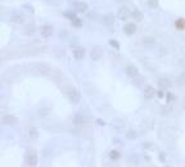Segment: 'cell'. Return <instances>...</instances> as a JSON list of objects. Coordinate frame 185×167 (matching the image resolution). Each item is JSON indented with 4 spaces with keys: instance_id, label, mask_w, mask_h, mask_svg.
<instances>
[{
    "instance_id": "11",
    "label": "cell",
    "mask_w": 185,
    "mask_h": 167,
    "mask_svg": "<svg viewBox=\"0 0 185 167\" xmlns=\"http://www.w3.org/2000/svg\"><path fill=\"white\" fill-rule=\"evenodd\" d=\"M156 95V90L153 86H147L144 89V98L145 99H152V98Z\"/></svg>"
},
{
    "instance_id": "25",
    "label": "cell",
    "mask_w": 185,
    "mask_h": 167,
    "mask_svg": "<svg viewBox=\"0 0 185 167\" xmlns=\"http://www.w3.org/2000/svg\"><path fill=\"white\" fill-rule=\"evenodd\" d=\"M120 157H121V154H120L118 151H116V149H113V151H111V152H109V158H111V160L117 161Z\"/></svg>"
},
{
    "instance_id": "38",
    "label": "cell",
    "mask_w": 185,
    "mask_h": 167,
    "mask_svg": "<svg viewBox=\"0 0 185 167\" xmlns=\"http://www.w3.org/2000/svg\"><path fill=\"white\" fill-rule=\"evenodd\" d=\"M143 148H149V144H148V143H147V144L144 143V144H143Z\"/></svg>"
},
{
    "instance_id": "17",
    "label": "cell",
    "mask_w": 185,
    "mask_h": 167,
    "mask_svg": "<svg viewBox=\"0 0 185 167\" xmlns=\"http://www.w3.org/2000/svg\"><path fill=\"white\" fill-rule=\"evenodd\" d=\"M131 16H132V18H134L135 21H141V19H143V13L137 9V8H135V9L132 10Z\"/></svg>"
},
{
    "instance_id": "16",
    "label": "cell",
    "mask_w": 185,
    "mask_h": 167,
    "mask_svg": "<svg viewBox=\"0 0 185 167\" xmlns=\"http://www.w3.org/2000/svg\"><path fill=\"white\" fill-rule=\"evenodd\" d=\"M175 27L178 30H185V18L180 17V18L176 19L175 21Z\"/></svg>"
},
{
    "instance_id": "31",
    "label": "cell",
    "mask_w": 185,
    "mask_h": 167,
    "mask_svg": "<svg viewBox=\"0 0 185 167\" xmlns=\"http://www.w3.org/2000/svg\"><path fill=\"white\" fill-rule=\"evenodd\" d=\"M166 99H167V102H174L175 99H176V96L174 95L172 93H166Z\"/></svg>"
},
{
    "instance_id": "30",
    "label": "cell",
    "mask_w": 185,
    "mask_h": 167,
    "mask_svg": "<svg viewBox=\"0 0 185 167\" xmlns=\"http://www.w3.org/2000/svg\"><path fill=\"white\" fill-rule=\"evenodd\" d=\"M25 32H26V35H32L33 32H35V27H33L32 24H28L27 27H26L25 30Z\"/></svg>"
},
{
    "instance_id": "29",
    "label": "cell",
    "mask_w": 185,
    "mask_h": 167,
    "mask_svg": "<svg viewBox=\"0 0 185 167\" xmlns=\"http://www.w3.org/2000/svg\"><path fill=\"white\" fill-rule=\"evenodd\" d=\"M108 44L112 46V48H114L116 50H120V42L117 40H114V39H111L108 41Z\"/></svg>"
},
{
    "instance_id": "13",
    "label": "cell",
    "mask_w": 185,
    "mask_h": 167,
    "mask_svg": "<svg viewBox=\"0 0 185 167\" xmlns=\"http://www.w3.org/2000/svg\"><path fill=\"white\" fill-rule=\"evenodd\" d=\"M72 122H74L75 126H81V125H84V122H85L84 116L81 114V113H76V114L74 116V119H72Z\"/></svg>"
},
{
    "instance_id": "35",
    "label": "cell",
    "mask_w": 185,
    "mask_h": 167,
    "mask_svg": "<svg viewBox=\"0 0 185 167\" xmlns=\"http://www.w3.org/2000/svg\"><path fill=\"white\" fill-rule=\"evenodd\" d=\"M160 160H161V162H165V153H160Z\"/></svg>"
},
{
    "instance_id": "37",
    "label": "cell",
    "mask_w": 185,
    "mask_h": 167,
    "mask_svg": "<svg viewBox=\"0 0 185 167\" xmlns=\"http://www.w3.org/2000/svg\"><path fill=\"white\" fill-rule=\"evenodd\" d=\"M158 96L162 98V96H163V93H162V91H158Z\"/></svg>"
},
{
    "instance_id": "9",
    "label": "cell",
    "mask_w": 185,
    "mask_h": 167,
    "mask_svg": "<svg viewBox=\"0 0 185 167\" xmlns=\"http://www.w3.org/2000/svg\"><path fill=\"white\" fill-rule=\"evenodd\" d=\"M123 32L126 33V35H129V36L134 35V33L136 32V24L135 23H126L123 26Z\"/></svg>"
},
{
    "instance_id": "39",
    "label": "cell",
    "mask_w": 185,
    "mask_h": 167,
    "mask_svg": "<svg viewBox=\"0 0 185 167\" xmlns=\"http://www.w3.org/2000/svg\"><path fill=\"white\" fill-rule=\"evenodd\" d=\"M166 167H167V166H166Z\"/></svg>"
},
{
    "instance_id": "15",
    "label": "cell",
    "mask_w": 185,
    "mask_h": 167,
    "mask_svg": "<svg viewBox=\"0 0 185 167\" xmlns=\"http://www.w3.org/2000/svg\"><path fill=\"white\" fill-rule=\"evenodd\" d=\"M141 41H143L144 45H148V46H152V45L156 44V39H154L153 36H144Z\"/></svg>"
},
{
    "instance_id": "34",
    "label": "cell",
    "mask_w": 185,
    "mask_h": 167,
    "mask_svg": "<svg viewBox=\"0 0 185 167\" xmlns=\"http://www.w3.org/2000/svg\"><path fill=\"white\" fill-rule=\"evenodd\" d=\"M59 36H61L62 39H66V36H67V32H66V31H61V33H59Z\"/></svg>"
},
{
    "instance_id": "20",
    "label": "cell",
    "mask_w": 185,
    "mask_h": 167,
    "mask_svg": "<svg viewBox=\"0 0 185 167\" xmlns=\"http://www.w3.org/2000/svg\"><path fill=\"white\" fill-rule=\"evenodd\" d=\"M129 162H130V165L132 166H139V157L136 156V154H131L130 158H129Z\"/></svg>"
},
{
    "instance_id": "5",
    "label": "cell",
    "mask_w": 185,
    "mask_h": 167,
    "mask_svg": "<svg viewBox=\"0 0 185 167\" xmlns=\"http://www.w3.org/2000/svg\"><path fill=\"white\" fill-rule=\"evenodd\" d=\"M125 73L129 77H136L139 75V68L134 66V64H129V66H126V68H125Z\"/></svg>"
},
{
    "instance_id": "1",
    "label": "cell",
    "mask_w": 185,
    "mask_h": 167,
    "mask_svg": "<svg viewBox=\"0 0 185 167\" xmlns=\"http://www.w3.org/2000/svg\"><path fill=\"white\" fill-rule=\"evenodd\" d=\"M26 163H27L28 166H32L35 167L37 165V154H36V151L35 149H28L27 153H26Z\"/></svg>"
},
{
    "instance_id": "12",
    "label": "cell",
    "mask_w": 185,
    "mask_h": 167,
    "mask_svg": "<svg viewBox=\"0 0 185 167\" xmlns=\"http://www.w3.org/2000/svg\"><path fill=\"white\" fill-rule=\"evenodd\" d=\"M158 86L161 89H169L171 86V81L166 77H161V79H158Z\"/></svg>"
},
{
    "instance_id": "2",
    "label": "cell",
    "mask_w": 185,
    "mask_h": 167,
    "mask_svg": "<svg viewBox=\"0 0 185 167\" xmlns=\"http://www.w3.org/2000/svg\"><path fill=\"white\" fill-rule=\"evenodd\" d=\"M9 19H10L12 23H16V24H22L25 22V17L19 10H13L10 13Z\"/></svg>"
},
{
    "instance_id": "18",
    "label": "cell",
    "mask_w": 185,
    "mask_h": 167,
    "mask_svg": "<svg viewBox=\"0 0 185 167\" xmlns=\"http://www.w3.org/2000/svg\"><path fill=\"white\" fill-rule=\"evenodd\" d=\"M51 154H53V148H51L50 145H46V147L42 149V157H44V158H49Z\"/></svg>"
},
{
    "instance_id": "8",
    "label": "cell",
    "mask_w": 185,
    "mask_h": 167,
    "mask_svg": "<svg viewBox=\"0 0 185 167\" xmlns=\"http://www.w3.org/2000/svg\"><path fill=\"white\" fill-rule=\"evenodd\" d=\"M72 55L76 61H82L85 57V49L84 48H76L72 50Z\"/></svg>"
},
{
    "instance_id": "4",
    "label": "cell",
    "mask_w": 185,
    "mask_h": 167,
    "mask_svg": "<svg viewBox=\"0 0 185 167\" xmlns=\"http://www.w3.org/2000/svg\"><path fill=\"white\" fill-rule=\"evenodd\" d=\"M117 17L121 21H125V19H127V18H130L131 17V12H130V9H129L127 7H121L118 9V12H117Z\"/></svg>"
},
{
    "instance_id": "28",
    "label": "cell",
    "mask_w": 185,
    "mask_h": 167,
    "mask_svg": "<svg viewBox=\"0 0 185 167\" xmlns=\"http://www.w3.org/2000/svg\"><path fill=\"white\" fill-rule=\"evenodd\" d=\"M71 22H72V24H74V27H76V28H81V27H82V21H81L79 17H76V18L74 21H71Z\"/></svg>"
},
{
    "instance_id": "21",
    "label": "cell",
    "mask_w": 185,
    "mask_h": 167,
    "mask_svg": "<svg viewBox=\"0 0 185 167\" xmlns=\"http://www.w3.org/2000/svg\"><path fill=\"white\" fill-rule=\"evenodd\" d=\"M63 17H66V18L71 19V21H74L77 16H76V13H75V12H72V10H64V12H63Z\"/></svg>"
},
{
    "instance_id": "32",
    "label": "cell",
    "mask_w": 185,
    "mask_h": 167,
    "mask_svg": "<svg viewBox=\"0 0 185 167\" xmlns=\"http://www.w3.org/2000/svg\"><path fill=\"white\" fill-rule=\"evenodd\" d=\"M179 84H180V85H184V84H185V73H183L181 76H180V79H179Z\"/></svg>"
},
{
    "instance_id": "36",
    "label": "cell",
    "mask_w": 185,
    "mask_h": 167,
    "mask_svg": "<svg viewBox=\"0 0 185 167\" xmlns=\"http://www.w3.org/2000/svg\"><path fill=\"white\" fill-rule=\"evenodd\" d=\"M25 8H26V9H28L30 12H33V8H30V5H27V4H26V5H23Z\"/></svg>"
},
{
    "instance_id": "23",
    "label": "cell",
    "mask_w": 185,
    "mask_h": 167,
    "mask_svg": "<svg viewBox=\"0 0 185 167\" xmlns=\"http://www.w3.org/2000/svg\"><path fill=\"white\" fill-rule=\"evenodd\" d=\"M76 9L79 12H81V13L86 12L88 10V4L86 3H77L76 4Z\"/></svg>"
},
{
    "instance_id": "24",
    "label": "cell",
    "mask_w": 185,
    "mask_h": 167,
    "mask_svg": "<svg viewBox=\"0 0 185 167\" xmlns=\"http://www.w3.org/2000/svg\"><path fill=\"white\" fill-rule=\"evenodd\" d=\"M136 138H137V134H136L135 130H129L126 132V139H129V140H135Z\"/></svg>"
},
{
    "instance_id": "7",
    "label": "cell",
    "mask_w": 185,
    "mask_h": 167,
    "mask_svg": "<svg viewBox=\"0 0 185 167\" xmlns=\"http://www.w3.org/2000/svg\"><path fill=\"white\" fill-rule=\"evenodd\" d=\"M53 31H54L53 26H50V24H44V26L41 27V36L44 37V39H49L51 35H53Z\"/></svg>"
},
{
    "instance_id": "27",
    "label": "cell",
    "mask_w": 185,
    "mask_h": 167,
    "mask_svg": "<svg viewBox=\"0 0 185 167\" xmlns=\"http://www.w3.org/2000/svg\"><path fill=\"white\" fill-rule=\"evenodd\" d=\"M147 5L150 9H156L158 8V0H147Z\"/></svg>"
},
{
    "instance_id": "6",
    "label": "cell",
    "mask_w": 185,
    "mask_h": 167,
    "mask_svg": "<svg viewBox=\"0 0 185 167\" xmlns=\"http://www.w3.org/2000/svg\"><path fill=\"white\" fill-rule=\"evenodd\" d=\"M90 57H91L93 61H99L102 57H103V49L100 48V46H94L91 53H90Z\"/></svg>"
},
{
    "instance_id": "10",
    "label": "cell",
    "mask_w": 185,
    "mask_h": 167,
    "mask_svg": "<svg viewBox=\"0 0 185 167\" xmlns=\"http://www.w3.org/2000/svg\"><path fill=\"white\" fill-rule=\"evenodd\" d=\"M3 123H4V125H8V126L16 125V123H17V117H16V116H12V114L4 116V117H3Z\"/></svg>"
},
{
    "instance_id": "22",
    "label": "cell",
    "mask_w": 185,
    "mask_h": 167,
    "mask_svg": "<svg viewBox=\"0 0 185 167\" xmlns=\"http://www.w3.org/2000/svg\"><path fill=\"white\" fill-rule=\"evenodd\" d=\"M28 135H30V138H32V139H37V138H39V131H37V128H36V127H30Z\"/></svg>"
},
{
    "instance_id": "19",
    "label": "cell",
    "mask_w": 185,
    "mask_h": 167,
    "mask_svg": "<svg viewBox=\"0 0 185 167\" xmlns=\"http://www.w3.org/2000/svg\"><path fill=\"white\" fill-rule=\"evenodd\" d=\"M36 68L39 70V72H41V73H49L50 72V67L46 66V64H37Z\"/></svg>"
},
{
    "instance_id": "33",
    "label": "cell",
    "mask_w": 185,
    "mask_h": 167,
    "mask_svg": "<svg viewBox=\"0 0 185 167\" xmlns=\"http://www.w3.org/2000/svg\"><path fill=\"white\" fill-rule=\"evenodd\" d=\"M97 123H98L99 126H104V125H106V122L103 121V119H100V118H98V119H97Z\"/></svg>"
},
{
    "instance_id": "14",
    "label": "cell",
    "mask_w": 185,
    "mask_h": 167,
    "mask_svg": "<svg viewBox=\"0 0 185 167\" xmlns=\"http://www.w3.org/2000/svg\"><path fill=\"white\" fill-rule=\"evenodd\" d=\"M103 22H104V24H107V26H112L114 23V16L113 14H107V16H104L103 17Z\"/></svg>"
},
{
    "instance_id": "26",
    "label": "cell",
    "mask_w": 185,
    "mask_h": 167,
    "mask_svg": "<svg viewBox=\"0 0 185 167\" xmlns=\"http://www.w3.org/2000/svg\"><path fill=\"white\" fill-rule=\"evenodd\" d=\"M113 127L117 131H121L122 127H123V122L121 121V119H114V121H113Z\"/></svg>"
},
{
    "instance_id": "3",
    "label": "cell",
    "mask_w": 185,
    "mask_h": 167,
    "mask_svg": "<svg viewBox=\"0 0 185 167\" xmlns=\"http://www.w3.org/2000/svg\"><path fill=\"white\" fill-rule=\"evenodd\" d=\"M67 96H68V99H70V102L74 103V104H77V103H80V100H81V95L77 89H70L67 91Z\"/></svg>"
}]
</instances>
